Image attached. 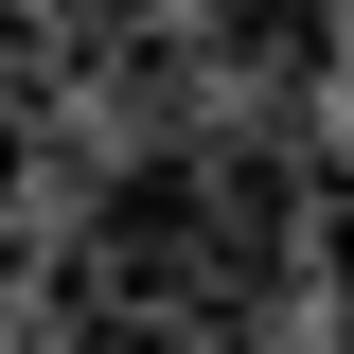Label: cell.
Returning <instances> with one entry per match:
<instances>
[{"label":"cell","instance_id":"7a4b0ae2","mask_svg":"<svg viewBox=\"0 0 354 354\" xmlns=\"http://www.w3.org/2000/svg\"><path fill=\"white\" fill-rule=\"evenodd\" d=\"M301 248H319V283L354 301V195H319V213H301Z\"/></svg>","mask_w":354,"mask_h":354},{"label":"cell","instance_id":"3957f363","mask_svg":"<svg viewBox=\"0 0 354 354\" xmlns=\"http://www.w3.org/2000/svg\"><path fill=\"white\" fill-rule=\"evenodd\" d=\"M18 177H36V142H18V106H0V195H18Z\"/></svg>","mask_w":354,"mask_h":354},{"label":"cell","instance_id":"6da1fadb","mask_svg":"<svg viewBox=\"0 0 354 354\" xmlns=\"http://www.w3.org/2000/svg\"><path fill=\"white\" fill-rule=\"evenodd\" d=\"M177 18L213 71H319V36H337V0H177Z\"/></svg>","mask_w":354,"mask_h":354}]
</instances>
